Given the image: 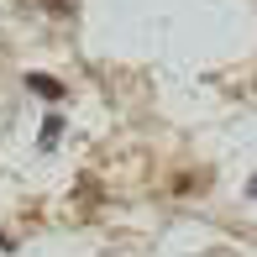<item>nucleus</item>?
Masks as SVG:
<instances>
[{
  "instance_id": "nucleus-1",
  "label": "nucleus",
  "mask_w": 257,
  "mask_h": 257,
  "mask_svg": "<svg viewBox=\"0 0 257 257\" xmlns=\"http://www.w3.org/2000/svg\"><path fill=\"white\" fill-rule=\"evenodd\" d=\"M27 89H32V95H42V100H63V84L48 79V74H27Z\"/></svg>"
},
{
  "instance_id": "nucleus-2",
  "label": "nucleus",
  "mask_w": 257,
  "mask_h": 257,
  "mask_svg": "<svg viewBox=\"0 0 257 257\" xmlns=\"http://www.w3.org/2000/svg\"><path fill=\"white\" fill-rule=\"evenodd\" d=\"M58 132H63V121H48V126H42V147H53V142H58Z\"/></svg>"
},
{
  "instance_id": "nucleus-3",
  "label": "nucleus",
  "mask_w": 257,
  "mask_h": 257,
  "mask_svg": "<svg viewBox=\"0 0 257 257\" xmlns=\"http://www.w3.org/2000/svg\"><path fill=\"white\" fill-rule=\"evenodd\" d=\"M48 11H58V16H68V11H74V0H48Z\"/></svg>"
},
{
  "instance_id": "nucleus-4",
  "label": "nucleus",
  "mask_w": 257,
  "mask_h": 257,
  "mask_svg": "<svg viewBox=\"0 0 257 257\" xmlns=\"http://www.w3.org/2000/svg\"><path fill=\"white\" fill-rule=\"evenodd\" d=\"M247 194H252V200H257V179H247Z\"/></svg>"
}]
</instances>
